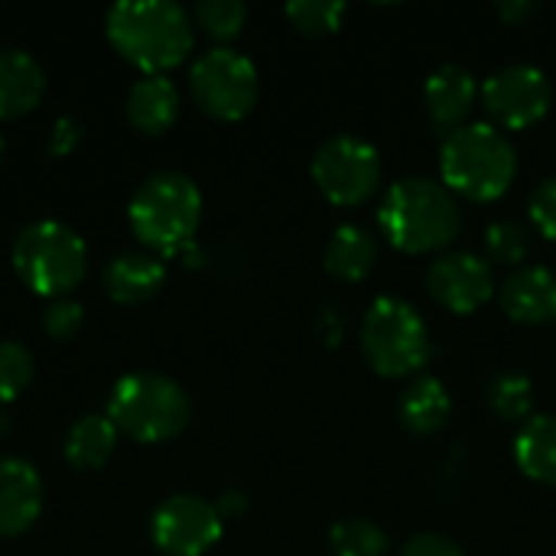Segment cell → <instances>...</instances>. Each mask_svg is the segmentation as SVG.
<instances>
[{
	"label": "cell",
	"instance_id": "6da1fadb",
	"mask_svg": "<svg viewBox=\"0 0 556 556\" xmlns=\"http://www.w3.org/2000/svg\"><path fill=\"white\" fill-rule=\"evenodd\" d=\"M104 33L143 75H166L195 46V23L173 0H117L104 16Z\"/></svg>",
	"mask_w": 556,
	"mask_h": 556
},
{
	"label": "cell",
	"instance_id": "484cf974",
	"mask_svg": "<svg viewBox=\"0 0 556 556\" xmlns=\"http://www.w3.org/2000/svg\"><path fill=\"white\" fill-rule=\"evenodd\" d=\"M192 23L215 42H228L244 29L248 7L241 0H199L192 10Z\"/></svg>",
	"mask_w": 556,
	"mask_h": 556
},
{
	"label": "cell",
	"instance_id": "3957f363",
	"mask_svg": "<svg viewBox=\"0 0 556 556\" xmlns=\"http://www.w3.org/2000/svg\"><path fill=\"white\" fill-rule=\"evenodd\" d=\"M440 176V182L459 199L495 202L518 176V150L508 134L489 121H476L443 137Z\"/></svg>",
	"mask_w": 556,
	"mask_h": 556
},
{
	"label": "cell",
	"instance_id": "f1b7e54d",
	"mask_svg": "<svg viewBox=\"0 0 556 556\" xmlns=\"http://www.w3.org/2000/svg\"><path fill=\"white\" fill-rule=\"evenodd\" d=\"M81 326H85V309L75 300H68V296L49 300V306L42 313V329H46L49 339L68 342V339H75L81 332Z\"/></svg>",
	"mask_w": 556,
	"mask_h": 556
},
{
	"label": "cell",
	"instance_id": "7a4b0ae2",
	"mask_svg": "<svg viewBox=\"0 0 556 556\" xmlns=\"http://www.w3.org/2000/svg\"><path fill=\"white\" fill-rule=\"evenodd\" d=\"M378 228L401 254H440L456 241L463 212L443 182L407 176L384 192L378 205Z\"/></svg>",
	"mask_w": 556,
	"mask_h": 556
},
{
	"label": "cell",
	"instance_id": "277c9868",
	"mask_svg": "<svg viewBox=\"0 0 556 556\" xmlns=\"http://www.w3.org/2000/svg\"><path fill=\"white\" fill-rule=\"evenodd\" d=\"M127 222L143 248L156 254H179L199 231L202 192L192 176L179 169H160L137 186L127 205Z\"/></svg>",
	"mask_w": 556,
	"mask_h": 556
},
{
	"label": "cell",
	"instance_id": "8992f818",
	"mask_svg": "<svg viewBox=\"0 0 556 556\" xmlns=\"http://www.w3.org/2000/svg\"><path fill=\"white\" fill-rule=\"evenodd\" d=\"M13 270L39 296L62 300L88 274V244L62 222H33L13 241Z\"/></svg>",
	"mask_w": 556,
	"mask_h": 556
},
{
	"label": "cell",
	"instance_id": "4dcf8cb0",
	"mask_svg": "<svg viewBox=\"0 0 556 556\" xmlns=\"http://www.w3.org/2000/svg\"><path fill=\"white\" fill-rule=\"evenodd\" d=\"M401 556H466V551L443 534H417L404 544Z\"/></svg>",
	"mask_w": 556,
	"mask_h": 556
},
{
	"label": "cell",
	"instance_id": "603a6c76",
	"mask_svg": "<svg viewBox=\"0 0 556 556\" xmlns=\"http://www.w3.org/2000/svg\"><path fill=\"white\" fill-rule=\"evenodd\" d=\"M485 401L492 407V414L505 424H528L534 414V384L528 375L518 371H502L489 381L485 388Z\"/></svg>",
	"mask_w": 556,
	"mask_h": 556
},
{
	"label": "cell",
	"instance_id": "9a60e30c",
	"mask_svg": "<svg viewBox=\"0 0 556 556\" xmlns=\"http://www.w3.org/2000/svg\"><path fill=\"white\" fill-rule=\"evenodd\" d=\"M498 303L508 319L521 326L556 323V274L547 267H518L498 287Z\"/></svg>",
	"mask_w": 556,
	"mask_h": 556
},
{
	"label": "cell",
	"instance_id": "4316f807",
	"mask_svg": "<svg viewBox=\"0 0 556 556\" xmlns=\"http://www.w3.org/2000/svg\"><path fill=\"white\" fill-rule=\"evenodd\" d=\"M345 3L339 0H293L287 3V20L303 36H332L342 26Z\"/></svg>",
	"mask_w": 556,
	"mask_h": 556
},
{
	"label": "cell",
	"instance_id": "cb8c5ba5",
	"mask_svg": "<svg viewBox=\"0 0 556 556\" xmlns=\"http://www.w3.org/2000/svg\"><path fill=\"white\" fill-rule=\"evenodd\" d=\"M531 254V228L515 218H498L485 231V261L492 267H525Z\"/></svg>",
	"mask_w": 556,
	"mask_h": 556
},
{
	"label": "cell",
	"instance_id": "5b68a950",
	"mask_svg": "<svg viewBox=\"0 0 556 556\" xmlns=\"http://www.w3.org/2000/svg\"><path fill=\"white\" fill-rule=\"evenodd\" d=\"M108 417L137 443H166L189 427L192 401L179 381L153 371H137L114 384L108 397Z\"/></svg>",
	"mask_w": 556,
	"mask_h": 556
},
{
	"label": "cell",
	"instance_id": "d6a6232c",
	"mask_svg": "<svg viewBox=\"0 0 556 556\" xmlns=\"http://www.w3.org/2000/svg\"><path fill=\"white\" fill-rule=\"evenodd\" d=\"M495 13L508 26H521V23H528L538 13V3H531V0H505V3H495Z\"/></svg>",
	"mask_w": 556,
	"mask_h": 556
},
{
	"label": "cell",
	"instance_id": "5bb4252c",
	"mask_svg": "<svg viewBox=\"0 0 556 556\" xmlns=\"http://www.w3.org/2000/svg\"><path fill=\"white\" fill-rule=\"evenodd\" d=\"M42 479L33 463L3 456L0 459V538L26 534L42 515Z\"/></svg>",
	"mask_w": 556,
	"mask_h": 556
},
{
	"label": "cell",
	"instance_id": "f546056e",
	"mask_svg": "<svg viewBox=\"0 0 556 556\" xmlns=\"http://www.w3.org/2000/svg\"><path fill=\"white\" fill-rule=\"evenodd\" d=\"M528 212H531V225L538 228V235H544L547 241H556V176H547L544 182H538V189L531 192Z\"/></svg>",
	"mask_w": 556,
	"mask_h": 556
},
{
	"label": "cell",
	"instance_id": "30bf717a",
	"mask_svg": "<svg viewBox=\"0 0 556 556\" xmlns=\"http://www.w3.org/2000/svg\"><path fill=\"white\" fill-rule=\"evenodd\" d=\"M479 101L489 114V124L498 127L502 134L505 130H528L551 114L554 85H551L544 68L528 65V62H515V65L492 72L482 81Z\"/></svg>",
	"mask_w": 556,
	"mask_h": 556
},
{
	"label": "cell",
	"instance_id": "836d02e7",
	"mask_svg": "<svg viewBox=\"0 0 556 556\" xmlns=\"http://www.w3.org/2000/svg\"><path fill=\"white\" fill-rule=\"evenodd\" d=\"M215 508H218V515L228 521V518H238V515H244L248 502H244V495H241V492H225V495L215 502Z\"/></svg>",
	"mask_w": 556,
	"mask_h": 556
},
{
	"label": "cell",
	"instance_id": "2e32d148",
	"mask_svg": "<svg viewBox=\"0 0 556 556\" xmlns=\"http://www.w3.org/2000/svg\"><path fill=\"white\" fill-rule=\"evenodd\" d=\"M104 293L121 306H137L153 300L166 283V264L147 251H127L108 261L101 274Z\"/></svg>",
	"mask_w": 556,
	"mask_h": 556
},
{
	"label": "cell",
	"instance_id": "52a82bcc",
	"mask_svg": "<svg viewBox=\"0 0 556 556\" xmlns=\"http://www.w3.org/2000/svg\"><path fill=\"white\" fill-rule=\"evenodd\" d=\"M362 355L381 378H410L430 358V329L414 303L378 296L362 319Z\"/></svg>",
	"mask_w": 556,
	"mask_h": 556
},
{
	"label": "cell",
	"instance_id": "d4e9b609",
	"mask_svg": "<svg viewBox=\"0 0 556 556\" xmlns=\"http://www.w3.org/2000/svg\"><path fill=\"white\" fill-rule=\"evenodd\" d=\"M391 547L388 534L368 518H345L336 521L329 531L332 556H384Z\"/></svg>",
	"mask_w": 556,
	"mask_h": 556
},
{
	"label": "cell",
	"instance_id": "d6986e66",
	"mask_svg": "<svg viewBox=\"0 0 556 556\" xmlns=\"http://www.w3.org/2000/svg\"><path fill=\"white\" fill-rule=\"evenodd\" d=\"M450 414H453L450 391L433 375L410 381L397 401V420L410 437H437L450 424Z\"/></svg>",
	"mask_w": 556,
	"mask_h": 556
},
{
	"label": "cell",
	"instance_id": "9c48e42d",
	"mask_svg": "<svg viewBox=\"0 0 556 556\" xmlns=\"http://www.w3.org/2000/svg\"><path fill=\"white\" fill-rule=\"evenodd\" d=\"M313 182L339 208H358L375 199L381 186V156L378 150L352 134H336L313 153L309 163Z\"/></svg>",
	"mask_w": 556,
	"mask_h": 556
},
{
	"label": "cell",
	"instance_id": "ac0fdd59",
	"mask_svg": "<svg viewBox=\"0 0 556 556\" xmlns=\"http://www.w3.org/2000/svg\"><path fill=\"white\" fill-rule=\"evenodd\" d=\"M124 111L134 130L160 137L179 121V91L166 75H143L127 91Z\"/></svg>",
	"mask_w": 556,
	"mask_h": 556
},
{
	"label": "cell",
	"instance_id": "1f68e13d",
	"mask_svg": "<svg viewBox=\"0 0 556 556\" xmlns=\"http://www.w3.org/2000/svg\"><path fill=\"white\" fill-rule=\"evenodd\" d=\"M81 130H85V127H81V121H78V117H68V114H65V117H59V121L52 124V130H49V143H46V147H49V153H52V156H68V153L78 147Z\"/></svg>",
	"mask_w": 556,
	"mask_h": 556
},
{
	"label": "cell",
	"instance_id": "e0dca14e",
	"mask_svg": "<svg viewBox=\"0 0 556 556\" xmlns=\"http://www.w3.org/2000/svg\"><path fill=\"white\" fill-rule=\"evenodd\" d=\"M46 94V72L26 49H0V121L29 114Z\"/></svg>",
	"mask_w": 556,
	"mask_h": 556
},
{
	"label": "cell",
	"instance_id": "8fae6325",
	"mask_svg": "<svg viewBox=\"0 0 556 556\" xmlns=\"http://www.w3.org/2000/svg\"><path fill=\"white\" fill-rule=\"evenodd\" d=\"M225 534V518L202 495H169L150 518L153 547L163 556H205Z\"/></svg>",
	"mask_w": 556,
	"mask_h": 556
},
{
	"label": "cell",
	"instance_id": "d590c367",
	"mask_svg": "<svg viewBox=\"0 0 556 556\" xmlns=\"http://www.w3.org/2000/svg\"><path fill=\"white\" fill-rule=\"evenodd\" d=\"M3 150H7V143H3V134H0V160H3Z\"/></svg>",
	"mask_w": 556,
	"mask_h": 556
},
{
	"label": "cell",
	"instance_id": "ba28073f",
	"mask_svg": "<svg viewBox=\"0 0 556 556\" xmlns=\"http://www.w3.org/2000/svg\"><path fill=\"white\" fill-rule=\"evenodd\" d=\"M189 88L195 104L215 121H241L254 111L261 98L257 65L231 46H215L202 52L192 62Z\"/></svg>",
	"mask_w": 556,
	"mask_h": 556
},
{
	"label": "cell",
	"instance_id": "e575fe53",
	"mask_svg": "<svg viewBox=\"0 0 556 556\" xmlns=\"http://www.w3.org/2000/svg\"><path fill=\"white\" fill-rule=\"evenodd\" d=\"M7 430H10V417H7V414H0V440L7 437Z\"/></svg>",
	"mask_w": 556,
	"mask_h": 556
},
{
	"label": "cell",
	"instance_id": "ffe728a7",
	"mask_svg": "<svg viewBox=\"0 0 556 556\" xmlns=\"http://www.w3.org/2000/svg\"><path fill=\"white\" fill-rule=\"evenodd\" d=\"M378 264V241L362 225H339L323 251V267L342 283H362Z\"/></svg>",
	"mask_w": 556,
	"mask_h": 556
},
{
	"label": "cell",
	"instance_id": "4fadbf2b",
	"mask_svg": "<svg viewBox=\"0 0 556 556\" xmlns=\"http://www.w3.org/2000/svg\"><path fill=\"white\" fill-rule=\"evenodd\" d=\"M479 94H482V88H479L476 75L456 62L433 68L427 85H424L427 114L443 137L469 124V114L476 111Z\"/></svg>",
	"mask_w": 556,
	"mask_h": 556
},
{
	"label": "cell",
	"instance_id": "7402d4cb",
	"mask_svg": "<svg viewBox=\"0 0 556 556\" xmlns=\"http://www.w3.org/2000/svg\"><path fill=\"white\" fill-rule=\"evenodd\" d=\"M117 437H121V430L111 424L108 414H88V417L75 420L65 437V463L78 472L101 469L111 459Z\"/></svg>",
	"mask_w": 556,
	"mask_h": 556
},
{
	"label": "cell",
	"instance_id": "7c38bea8",
	"mask_svg": "<svg viewBox=\"0 0 556 556\" xmlns=\"http://www.w3.org/2000/svg\"><path fill=\"white\" fill-rule=\"evenodd\" d=\"M427 290L443 309L469 316L498 293L495 267L472 251H446L430 264Z\"/></svg>",
	"mask_w": 556,
	"mask_h": 556
},
{
	"label": "cell",
	"instance_id": "83f0119b",
	"mask_svg": "<svg viewBox=\"0 0 556 556\" xmlns=\"http://www.w3.org/2000/svg\"><path fill=\"white\" fill-rule=\"evenodd\" d=\"M33 352L20 342H0V404L16 401L33 381Z\"/></svg>",
	"mask_w": 556,
	"mask_h": 556
},
{
	"label": "cell",
	"instance_id": "44dd1931",
	"mask_svg": "<svg viewBox=\"0 0 556 556\" xmlns=\"http://www.w3.org/2000/svg\"><path fill=\"white\" fill-rule=\"evenodd\" d=\"M515 463L521 476L538 485H556V417H531L515 440Z\"/></svg>",
	"mask_w": 556,
	"mask_h": 556
}]
</instances>
